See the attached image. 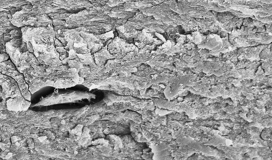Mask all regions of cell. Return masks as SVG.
Segmentation results:
<instances>
[{"mask_svg":"<svg viewBox=\"0 0 272 160\" xmlns=\"http://www.w3.org/2000/svg\"><path fill=\"white\" fill-rule=\"evenodd\" d=\"M17 48L19 51L21 53L28 51L27 43L24 42L23 40L21 45Z\"/></svg>","mask_w":272,"mask_h":160,"instance_id":"7402d4cb","label":"cell"},{"mask_svg":"<svg viewBox=\"0 0 272 160\" xmlns=\"http://www.w3.org/2000/svg\"><path fill=\"white\" fill-rule=\"evenodd\" d=\"M13 78L17 83L22 95L26 100L30 101L31 94L28 91L29 86L26 83L23 74L21 73L20 74L17 75Z\"/></svg>","mask_w":272,"mask_h":160,"instance_id":"5b68a950","label":"cell"},{"mask_svg":"<svg viewBox=\"0 0 272 160\" xmlns=\"http://www.w3.org/2000/svg\"><path fill=\"white\" fill-rule=\"evenodd\" d=\"M259 58L261 59L272 60V51L267 48H265L260 53Z\"/></svg>","mask_w":272,"mask_h":160,"instance_id":"2e32d148","label":"cell"},{"mask_svg":"<svg viewBox=\"0 0 272 160\" xmlns=\"http://www.w3.org/2000/svg\"><path fill=\"white\" fill-rule=\"evenodd\" d=\"M56 50L57 51L60 53V56L66 54L68 52L65 49L64 47H56Z\"/></svg>","mask_w":272,"mask_h":160,"instance_id":"603a6c76","label":"cell"},{"mask_svg":"<svg viewBox=\"0 0 272 160\" xmlns=\"http://www.w3.org/2000/svg\"><path fill=\"white\" fill-rule=\"evenodd\" d=\"M143 130H144V135L147 138V139L150 140H151L153 138L152 136L150 134V133L146 129L145 127H143Z\"/></svg>","mask_w":272,"mask_h":160,"instance_id":"4316f807","label":"cell"},{"mask_svg":"<svg viewBox=\"0 0 272 160\" xmlns=\"http://www.w3.org/2000/svg\"><path fill=\"white\" fill-rule=\"evenodd\" d=\"M6 52L9 55L11 60L17 69L20 66V60L19 59V54L20 52L17 48L13 47L10 42L6 44Z\"/></svg>","mask_w":272,"mask_h":160,"instance_id":"8992f818","label":"cell"},{"mask_svg":"<svg viewBox=\"0 0 272 160\" xmlns=\"http://www.w3.org/2000/svg\"><path fill=\"white\" fill-rule=\"evenodd\" d=\"M47 136H41L39 137H38V139L40 140V141L41 142H42L43 141V140H45L46 139H47Z\"/></svg>","mask_w":272,"mask_h":160,"instance_id":"4dcf8cb0","label":"cell"},{"mask_svg":"<svg viewBox=\"0 0 272 160\" xmlns=\"http://www.w3.org/2000/svg\"><path fill=\"white\" fill-rule=\"evenodd\" d=\"M76 54L80 61L84 65L92 66L96 64L95 62L94 55H92L91 52H88L84 54Z\"/></svg>","mask_w":272,"mask_h":160,"instance_id":"30bf717a","label":"cell"},{"mask_svg":"<svg viewBox=\"0 0 272 160\" xmlns=\"http://www.w3.org/2000/svg\"><path fill=\"white\" fill-rule=\"evenodd\" d=\"M33 53L28 51L23 53H20L19 54V59L20 60H25L30 62L32 59Z\"/></svg>","mask_w":272,"mask_h":160,"instance_id":"d6986e66","label":"cell"},{"mask_svg":"<svg viewBox=\"0 0 272 160\" xmlns=\"http://www.w3.org/2000/svg\"><path fill=\"white\" fill-rule=\"evenodd\" d=\"M74 48L77 54H84L91 52V50L88 48L87 43H85L84 40L78 43H74Z\"/></svg>","mask_w":272,"mask_h":160,"instance_id":"8fae6325","label":"cell"},{"mask_svg":"<svg viewBox=\"0 0 272 160\" xmlns=\"http://www.w3.org/2000/svg\"><path fill=\"white\" fill-rule=\"evenodd\" d=\"M32 66L34 69L31 73L33 77L38 78L45 81L48 79L49 74L46 71V69L49 67L48 65L46 64L33 65Z\"/></svg>","mask_w":272,"mask_h":160,"instance_id":"52a82bcc","label":"cell"},{"mask_svg":"<svg viewBox=\"0 0 272 160\" xmlns=\"http://www.w3.org/2000/svg\"><path fill=\"white\" fill-rule=\"evenodd\" d=\"M11 142L13 143H16L18 139L16 136H12L11 137Z\"/></svg>","mask_w":272,"mask_h":160,"instance_id":"f546056e","label":"cell"},{"mask_svg":"<svg viewBox=\"0 0 272 160\" xmlns=\"http://www.w3.org/2000/svg\"><path fill=\"white\" fill-rule=\"evenodd\" d=\"M77 84L76 82L70 78H60L54 82L53 87L57 88H66L75 86Z\"/></svg>","mask_w":272,"mask_h":160,"instance_id":"9c48e42d","label":"cell"},{"mask_svg":"<svg viewBox=\"0 0 272 160\" xmlns=\"http://www.w3.org/2000/svg\"><path fill=\"white\" fill-rule=\"evenodd\" d=\"M54 82L49 79L45 81L41 78L33 77L30 83L29 84V90L32 94L40 89L46 86H54Z\"/></svg>","mask_w":272,"mask_h":160,"instance_id":"277c9868","label":"cell"},{"mask_svg":"<svg viewBox=\"0 0 272 160\" xmlns=\"http://www.w3.org/2000/svg\"><path fill=\"white\" fill-rule=\"evenodd\" d=\"M23 96H17L7 100V105L8 110L16 112L27 110L29 108L31 103L25 100Z\"/></svg>","mask_w":272,"mask_h":160,"instance_id":"7a4b0ae2","label":"cell"},{"mask_svg":"<svg viewBox=\"0 0 272 160\" xmlns=\"http://www.w3.org/2000/svg\"><path fill=\"white\" fill-rule=\"evenodd\" d=\"M29 62L30 63L31 65H41L39 62H38L37 58H36L35 55L33 54L32 55V59H31V60L30 62Z\"/></svg>","mask_w":272,"mask_h":160,"instance_id":"d4e9b609","label":"cell"},{"mask_svg":"<svg viewBox=\"0 0 272 160\" xmlns=\"http://www.w3.org/2000/svg\"><path fill=\"white\" fill-rule=\"evenodd\" d=\"M169 147L164 143L155 145L152 149L154 153L152 159L154 160H172L173 158L170 156L168 150Z\"/></svg>","mask_w":272,"mask_h":160,"instance_id":"3957f363","label":"cell"},{"mask_svg":"<svg viewBox=\"0 0 272 160\" xmlns=\"http://www.w3.org/2000/svg\"><path fill=\"white\" fill-rule=\"evenodd\" d=\"M270 60H270L269 61L268 60V62H264L263 64V66L265 70L266 73H267L266 74L270 73V72L271 73V61L270 62Z\"/></svg>","mask_w":272,"mask_h":160,"instance_id":"ffe728a7","label":"cell"},{"mask_svg":"<svg viewBox=\"0 0 272 160\" xmlns=\"http://www.w3.org/2000/svg\"><path fill=\"white\" fill-rule=\"evenodd\" d=\"M15 144L17 146H19V145H20V144H19V143L18 142H16L15 143Z\"/></svg>","mask_w":272,"mask_h":160,"instance_id":"836d02e7","label":"cell"},{"mask_svg":"<svg viewBox=\"0 0 272 160\" xmlns=\"http://www.w3.org/2000/svg\"><path fill=\"white\" fill-rule=\"evenodd\" d=\"M150 150H151V149H150V148H149L145 149H144V152L146 153H149L150 152Z\"/></svg>","mask_w":272,"mask_h":160,"instance_id":"d6a6232c","label":"cell"},{"mask_svg":"<svg viewBox=\"0 0 272 160\" xmlns=\"http://www.w3.org/2000/svg\"><path fill=\"white\" fill-rule=\"evenodd\" d=\"M68 52L69 53V57L62 61L63 64L65 65H68V62L69 60L76 59L78 58L74 49L70 50Z\"/></svg>","mask_w":272,"mask_h":160,"instance_id":"e0dca14e","label":"cell"},{"mask_svg":"<svg viewBox=\"0 0 272 160\" xmlns=\"http://www.w3.org/2000/svg\"><path fill=\"white\" fill-rule=\"evenodd\" d=\"M9 56L7 53H2L0 55V62H2L7 60L9 59Z\"/></svg>","mask_w":272,"mask_h":160,"instance_id":"cb8c5ba5","label":"cell"},{"mask_svg":"<svg viewBox=\"0 0 272 160\" xmlns=\"http://www.w3.org/2000/svg\"><path fill=\"white\" fill-rule=\"evenodd\" d=\"M68 65L70 68L76 69L78 71L84 67V65L82 64L78 57L76 59L69 60L68 62Z\"/></svg>","mask_w":272,"mask_h":160,"instance_id":"5bb4252c","label":"cell"},{"mask_svg":"<svg viewBox=\"0 0 272 160\" xmlns=\"http://www.w3.org/2000/svg\"><path fill=\"white\" fill-rule=\"evenodd\" d=\"M30 42L33 45L34 50V53L43 54L47 51L48 48L50 46L38 44L35 42L33 38H31Z\"/></svg>","mask_w":272,"mask_h":160,"instance_id":"7c38bea8","label":"cell"},{"mask_svg":"<svg viewBox=\"0 0 272 160\" xmlns=\"http://www.w3.org/2000/svg\"><path fill=\"white\" fill-rule=\"evenodd\" d=\"M153 102L154 105L159 108L167 109L168 110H174L177 107L176 103L169 101L166 100L158 98H153Z\"/></svg>","mask_w":272,"mask_h":160,"instance_id":"ba28073f","label":"cell"},{"mask_svg":"<svg viewBox=\"0 0 272 160\" xmlns=\"http://www.w3.org/2000/svg\"><path fill=\"white\" fill-rule=\"evenodd\" d=\"M103 46V43L98 44V43H95L93 47L92 48L91 52V54H94V53H95L99 51L102 48Z\"/></svg>","mask_w":272,"mask_h":160,"instance_id":"44dd1931","label":"cell"},{"mask_svg":"<svg viewBox=\"0 0 272 160\" xmlns=\"http://www.w3.org/2000/svg\"><path fill=\"white\" fill-rule=\"evenodd\" d=\"M20 66L16 69L20 73H24V72L29 71L33 67L30 63L25 60H20Z\"/></svg>","mask_w":272,"mask_h":160,"instance_id":"9a60e30c","label":"cell"},{"mask_svg":"<svg viewBox=\"0 0 272 160\" xmlns=\"http://www.w3.org/2000/svg\"><path fill=\"white\" fill-rule=\"evenodd\" d=\"M267 45H260L240 48L238 51V57L240 59H247L251 60H256L259 58L260 53Z\"/></svg>","mask_w":272,"mask_h":160,"instance_id":"6da1fadb","label":"cell"},{"mask_svg":"<svg viewBox=\"0 0 272 160\" xmlns=\"http://www.w3.org/2000/svg\"><path fill=\"white\" fill-rule=\"evenodd\" d=\"M125 114L126 117L136 123H140L142 122L141 116L134 111H127L125 113Z\"/></svg>","mask_w":272,"mask_h":160,"instance_id":"4fadbf2b","label":"cell"},{"mask_svg":"<svg viewBox=\"0 0 272 160\" xmlns=\"http://www.w3.org/2000/svg\"><path fill=\"white\" fill-rule=\"evenodd\" d=\"M26 43L28 51L30 53H33V54H34V50L32 43H31L30 41H29V42Z\"/></svg>","mask_w":272,"mask_h":160,"instance_id":"484cf974","label":"cell"},{"mask_svg":"<svg viewBox=\"0 0 272 160\" xmlns=\"http://www.w3.org/2000/svg\"><path fill=\"white\" fill-rule=\"evenodd\" d=\"M11 35L12 39L14 38H23V33L20 29H15L12 30L9 33Z\"/></svg>","mask_w":272,"mask_h":160,"instance_id":"ac0fdd59","label":"cell"},{"mask_svg":"<svg viewBox=\"0 0 272 160\" xmlns=\"http://www.w3.org/2000/svg\"><path fill=\"white\" fill-rule=\"evenodd\" d=\"M12 155H13V153H8V154L6 155V158L9 159L12 156Z\"/></svg>","mask_w":272,"mask_h":160,"instance_id":"1f68e13d","label":"cell"},{"mask_svg":"<svg viewBox=\"0 0 272 160\" xmlns=\"http://www.w3.org/2000/svg\"><path fill=\"white\" fill-rule=\"evenodd\" d=\"M54 46L56 47H64V46L60 41L57 38H55L54 40Z\"/></svg>","mask_w":272,"mask_h":160,"instance_id":"83f0119b","label":"cell"},{"mask_svg":"<svg viewBox=\"0 0 272 160\" xmlns=\"http://www.w3.org/2000/svg\"><path fill=\"white\" fill-rule=\"evenodd\" d=\"M58 39H59L63 45H64V47H66L67 44L68 42L67 40L65 38V37H60L58 38Z\"/></svg>","mask_w":272,"mask_h":160,"instance_id":"f1b7e54d","label":"cell"}]
</instances>
